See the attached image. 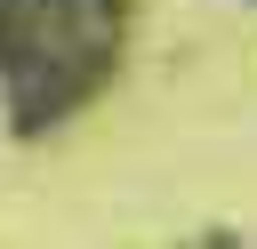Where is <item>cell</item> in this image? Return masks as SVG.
<instances>
[{"mask_svg":"<svg viewBox=\"0 0 257 249\" xmlns=\"http://www.w3.org/2000/svg\"><path fill=\"white\" fill-rule=\"evenodd\" d=\"M249 8H257V0H249Z\"/></svg>","mask_w":257,"mask_h":249,"instance_id":"obj_2","label":"cell"},{"mask_svg":"<svg viewBox=\"0 0 257 249\" xmlns=\"http://www.w3.org/2000/svg\"><path fill=\"white\" fill-rule=\"evenodd\" d=\"M120 56V0H0V96L16 137L56 129L104 88Z\"/></svg>","mask_w":257,"mask_h":249,"instance_id":"obj_1","label":"cell"}]
</instances>
